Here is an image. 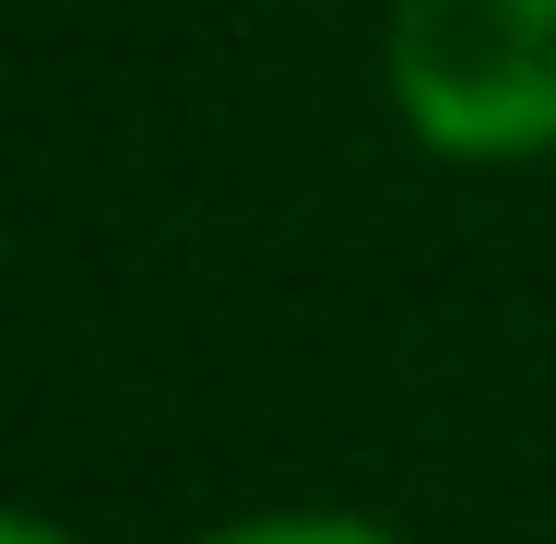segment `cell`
<instances>
[{
	"instance_id": "3957f363",
	"label": "cell",
	"mask_w": 556,
	"mask_h": 544,
	"mask_svg": "<svg viewBox=\"0 0 556 544\" xmlns=\"http://www.w3.org/2000/svg\"><path fill=\"white\" fill-rule=\"evenodd\" d=\"M0 544H72V533H48V521H24V509H0Z\"/></svg>"
},
{
	"instance_id": "6da1fadb",
	"label": "cell",
	"mask_w": 556,
	"mask_h": 544,
	"mask_svg": "<svg viewBox=\"0 0 556 544\" xmlns=\"http://www.w3.org/2000/svg\"><path fill=\"white\" fill-rule=\"evenodd\" d=\"M391 107L462 166L556 154V0H391Z\"/></svg>"
},
{
	"instance_id": "7a4b0ae2",
	"label": "cell",
	"mask_w": 556,
	"mask_h": 544,
	"mask_svg": "<svg viewBox=\"0 0 556 544\" xmlns=\"http://www.w3.org/2000/svg\"><path fill=\"white\" fill-rule=\"evenodd\" d=\"M202 544H391L379 521H237V533H202Z\"/></svg>"
}]
</instances>
